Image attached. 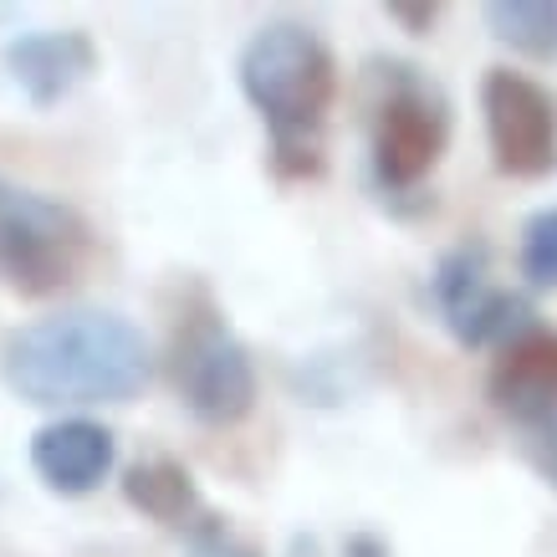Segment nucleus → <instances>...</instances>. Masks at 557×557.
<instances>
[{
	"label": "nucleus",
	"mask_w": 557,
	"mask_h": 557,
	"mask_svg": "<svg viewBox=\"0 0 557 557\" xmlns=\"http://www.w3.org/2000/svg\"><path fill=\"white\" fill-rule=\"evenodd\" d=\"M170 384L210 430H231L256 409V363L210 292L195 287L170 333Z\"/></svg>",
	"instance_id": "nucleus-5"
},
{
	"label": "nucleus",
	"mask_w": 557,
	"mask_h": 557,
	"mask_svg": "<svg viewBox=\"0 0 557 557\" xmlns=\"http://www.w3.org/2000/svg\"><path fill=\"white\" fill-rule=\"evenodd\" d=\"M517 445H522L527 466H532V471H537L542 481L557 491V414H547V420L517 430Z\"/></svg>",
	"instance_id": "nucleus-15"
},
{
	"label": "nucleus",
	"mask_w": 557,
	"mask_h": 557,
	"mask_svg": "<svg viewBox=\"0 0 557 557\" xmlns=\"http://www.w3.org/2000/svg\"><path fill=\"white\" fill-rule=\"evenodd\" d=\"M343 557H394V547L379 532H354V537L343 542Z\"/></svg>",
	"instance_id": "nucleus-17"
},
{
	"label": "nucleus",
	"mask_w": 557,
	"mask_h": 557,
	"mask_svg": "<svg viewBox=\"0 0 557 557\" xmlns=\"http://www.w3.org/2000/svg\"><path fill=\"white\" fill-rule=\"evenodd\" d=\"M119 460V440L98 420H51L32 435V471L51 496H92Z\"/></svg>",
	"instance_id": "nucleus-8"
},
{
	"label": "nucleus",
	"mask_w": 557,
	"mask_h": 557,
	"mask_svg": "<svg viewBox=\"0 0 557 557\" xmlns=\"http://www.w3.org/2000/svg\"><path fill=\"white\" fill-rule=\"evenodd\" d=\"M522 276L532 287H557V205L537 210L522 225Z\"/></svg>",
	"instance_id": "nucleus-13"
},
{
	"label": "nucleus",
	"mask_w": 557,
	"mask_h": 557,
	"mask_svg": "<svg viewBox=\"0 0 557 557\" xmlns=\"http://www.w3.org/2000/svg\"><path fill=\"white\" fill-rule=\"evenodd\" d=\"M5 72L32 108H57L98 72V47L87 32H26L5 41Z\"/></svg>",
	"instance_id": "nucleus-9"
},
{
	"label": "nucleus",
	"mask_w": 557,
	"mask_h": 557,
	"mask_svg": "<svg viewBox=\"0 0 557 557\" xmlns=\"http://www.w3.org/2000/svg\"><path fill=\"white\" fill-rule=\"evenodd\" d=\"M491 164L507 180H547L557 170V98L537 77L491 67L481 77Z\"/></svg>",
	"instance_id": "nucleus-6"
},
{
	"label": "nucleus",
	"mask_w": 557,
	"mask_h": 557,
	"mask_svg": "<svg viewBox=\"0 0 557 557\" xmlns=\"http://www.w3.org/2000/svg\"><path fill=\"white\" fill-rule=\"evenodd\" d=\"M185 557H261V547L236 537L225 517H210V511H205L200 522L189 527V553Z\"/></svg>",
	"instance_id": "nucleus-14"
},
{
	"label": "nucleus",
	"mask_w": 557,
	"mask_h": 557,
	"mask_svg": "<svg viewBox=\"0 0 557 557\" xmlns=\"http://www.w3.org/2000/svg\"><path fill=\"white\" fill-rule=\"evenodd\" d=\"M240 92L271 138L282 180H318L327 170V113L338 102V57L302 21H267L240 47Z\"/></svg>",
	"instance_id": "nucleus-2"
},
{
	"label": "nucleus",
	"mask_w": 557,
	"mask_h": 557,
	"mask_svg": "<svg viewBox=\"0 0 557 557\" xmlns=\"http://www.w3.org/2000/svg\"><path fill=\"white\" fill-rule=\"evenodd\" d=\"M388 21H399L409 36H430V32H435V21H440V5H435V0H420V5L394 0V5H388Z\"/></svg>",
	"instance_id": "nucleus-16"
},
{
	"label": "nucleus",
	"mask_w": 557,
	"mask_h": 557,
	"mask_svg": "<svg viewBox=\"0 0 557 557\" xmlns=\"http://www.w3.org/2000/svg\"><path fill=\"white\" fill-rule=\"evenodd\" d=\"M149 338L128 318L92 307L36 318L0 343L5 388L41 409L128 405L149 384Z\"/></svg>",
	"instance_id": "nucleus-1"
},
{
	"label": "nucleus",
	"mask_w": 557,
	"mask_h": 557,
	"mask_svg": "<svg viewBox=\"0 0 557 557\" xmlns=\"http://www.w3.org/2000/svg\"><path fill=\"white\" fill-rule=\"evenodd\" d=\"M486 399L491 409L511 424V430H527V424L557 414V333L553 327H527L511 343L496 348L486 373Z\"/></svg>",
	"instance_id": "nucleus-7"
},
{
	"label": "nucleus",
	"mask_w": 557,
	"mask_h": 557,
	"mask_svg": "<svg viewBox=\"0 0 557 557\" xmlns=\"http://www.w3.org/2000/svg\"><path fill=\"white\" fill-rule=\"evenodd\" d=\"M481 21L491 41L522 51L532 62H557V0H491Z\"/></svg>",
	"instance_id": "nucleus-12"
},
{
	"label": "nucleus",
	"mask_w": 557,
	"mask_h": 557,
	"mask_svg": "<svg viewBox=\"0 0 557 557\" xmlns=\"http://www.w3.org/2000/svg\"><path fill=\"white\" fill-rule=\"evenodd\" d=\"M445 327H450V338L460 348H502V343H511L517 333L532 327V302H527L522 292L486 287V292H475L460 312H450Z\"/></svg>",
	"instance_id": "nucleus-11"
},
{
	"label": "nucleus",
	"mask_w": 557,
	"mask_h": 557,
	"mask_svg": "<svg viewBox=\"0 0 557 557\" xmlns=\"http://www.w3.org/2000/svg\"><path fill=\"white\" fill-rule=\"evenodd\" d=\"M98 236L77 205L0 174V287L16 297H57L83 282Z\"/></svg>",
	"instance_id": "nucleus-3"
},
{
	"label": "nucleus",
	"mask_w": 557,
	"mask_h": 557,
	"mask_svg": "<svg viewBox=\"0 0 557 557\" xmlns=\"http://www.w3.org/2000/svg\"><path fill=\"white\" fill-rule=\"evenodd\" d=\"M123 502L134 511H144V517L159 527H195L205 517L195 475L170 456H153V460L128 466V475H123Z\"/></svg>",
	"instance_id": "nucleus-10"
},
{
	"label": "nucleus",
	"mask_w": 557,
	"mask_h": 557,
	"mask_svg": "<svg viewBox=\"0 0 557 557\" xmlns=\"http://www.w3.org/2000/svg\"><path fill=\"white\" fill-rule=\"evenodd\" d=\"M379 98L369 108V164L384 195H409L430 180L450 144V102L414 62H373Z\"/></svg>",
	"instance_id": "nucleus-4"
}]
</instances>
